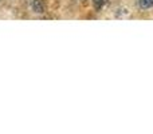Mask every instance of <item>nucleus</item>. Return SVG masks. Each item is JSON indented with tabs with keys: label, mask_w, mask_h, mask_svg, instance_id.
<instances>
[{
	"label": "nucleus",
	"mask_w": 153,
	"mask_h": 134,
	"mask_svg": "<svg viewBox=\"0 0 153 134\" xmlns=\"http://www.w3.org/2000/svg\"><path fill=\"white\" fill-rule=\"evenodd\" d=\"M105 3H106V0H93V7H94L95 11H100L103 8Z\"/></svg>",
	"instance_id": "7ed1b4c3"
},
{
	"label": "nucleus",
	"mask_w": 153,
	"mask_h": 134,
	"mask_svg": "<svg viewBox=\"0 0 153 134\" xmlns=\"http://www.w3.org/2000/svg\"><path fill=\"white\" fill-rule=\"evenodd\" d=\"M31 8L35 13H45L46 7L42 0H31Z\"/></svg>",
	"instance_id": "f257e3e1"
},
{
	"label": "nucleus",
	"mask_w": 153,
	"mask_h": 134,
	"mask_svg": "<svg viewBox=\"0 0 153 134\" xmlns=\"http://www.w3.org/2000/svg\"><path fill=\"white\" fill-rule=\"evenodd\" d=\"M138 5L143 10H149L153 8V0H138Z\"/></svg>",
	"instance_id": "f03ea898"
}]
</instances>
